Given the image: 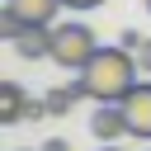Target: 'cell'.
Returning a JSON list of instances; mask_svg holds the SVG:
<instances>
[{"label":"cell","instance_id":"9","mask_svg":"<svg viewBox=\"0 0 151 151\" xmlns=\"http://www.w3.org/2000/svg\"><path fill=\"white\" fill-rule=\"evenodd\" d=\"M24 28H28V24H24V19L14 14V9H5V5H0V38H5V42H14V38H19Z\"/></svg>","mask_w":151,"mask_h":151},{"label":"cell","instance_id":"12","mask_svg":"<svg viewBox=\"0 0 151 151\" xmlns=\"http://www.w3.org/2000/svg\"><path fill=\"white\" fill-rule=\"evenodd\" d=\"M38 151H71V142H66V137H47Z\"/></svg>","mask_w":151,"mask_h":151},{"label":"cell","instance_id":"4","mask_svg":"<svg viewBox=\"0 0 151 151\" xmlns=\"http://www.w3.org/2000/svg\"><path fill=\"white\" fill-rule=\"evenodd\" d=\"M90 132L99 137V146H104V142L132 137V132H127V118H123V104H99V109L90 113Z\"/></svg>","mask_w":151,"mask_h":151},{"label":"cell","instance_id":"14","mask_svg":"<svg viewBox=\"0 0 151 151\" xmlns=\"http://www.w3.org/2000/svg\"><path fill=\"white\" fill-rule=\"evenodd\" d=\"M99 151H123V146H118V142H104V146H99Z\"/></svg>","mask_w":151,"mask_h":151},{"label":"cell","instance_id":"11","mask_svg":"<svg viewBox=\"0 0 151 151\" xmlns=\"http://www.w3.org/2000/svg\"><path fill=\"white\" fill-rule=\"evenodd\" d=\"M137 66H142V76H151V38H142V47H137Z\"/></svg>","mask_w":151,"mask_h":151},{"label":"cell","instance_id":"13","mask_svg":"<svg viewBox=\"0 0 151 151\" xmlns=\"http://www.w3.org/2000/svg\"><path fill=\"white\" fill-rule=\"evenodd\" d=\"M71 9H94V5H104V0H66Z\"/></svg>","mask_w":151,"mask_h":151},{"label":"cell","instance_id":"16","mask_svg":"<svg viewBox=\"0 0 151 151\" xmlns=\"http://www.w3.org/2000/svg\"><path fill=\"white\" fill-rule=\"evenodd\" d=\"M146 9H151V0H146Z\"/></svg>","mask_w":151,"mask_h":151},{"label":"cell","instance_id":"5","mask_svg":"<svg viewBox=\"0 0 151 151\" xmlns=\"http://www.w3.org/2000/svg\"><path fill=\"white\" fill-rule=\"evenodd\" d=\"M14 52H19L24 61H42V57H52V28H47V24L24 28V33L14 38Z\"/></svg>","mask_w":151,"mask_h":151},{"label":"cell","instance_id":"1","mask_svg":"<svg viewBox=\"0 0 151 151\" xmlns=\"http://www.w3.org/2000/svg\"><path fill=\"white\" fill-rule=\"evenodd\" d=\"M80 85H85V99L94 104H123L132 94V85L142 80V66H137V52L127 47H99L90 57L85 71H76Z\"/></svg>","mask_w":151,"mask_h":151},{"label":"cell","instance_id":"15","mask_svg":"<svg viewBox=\"0 0 151 151\" xmlns=\"http://www.w3.org/2000/svg\"><path fill=\"white\" fill-rule=\"evenodd\" d=\"M19 151H28V146H19Z\"/></svg>","mask_w":151,"mask_h":151},{"label":"cell","instance_id":"6","mask_svg":"<svg viewBox=\"0 0 151 151\" xmlns=\"http://www.w3.org/2000/svg\"><path fill=\"white\" fill-rule=\"evenodd\" d=\"M5 9H14L28 28L33 24H47L52 28V19H57V9H66V0H5Z\"/></svg>","mask_w":151,"mask_h":151},{"label":"cell","instance_id":"7","mask_svg":"<svg viewBox=\"0 0 151 151\" xmlns=\"http://www.w3.org/2000/svg\"><path fill=\"white\" fill-rule=\"evenodd\" d=\"M76 99H85V85H80V80H71V85H61V90H47V94H42V104H47V113H52V118L71 113V109H76Z\"/></svg>","mask_w":151,"mask_h":151},{"label":"cell","instance_id":"8","mask_svg":"<svg viewBox=\"0 0 151 151\" xmlns=\"http://www.w3.org/2000/svg\"><path fill=\"white\" fill-rule=\"evenodd\" d=\"M24 104H28V94L14 80H5L0 85V123H24Z\"/></svg>","mask_w":151,"mask_h":151},{"label":"cell","instance_id":"2","mask_svg":"<svg viewBox=\"0 0 151 151\" xmlns=\"http://www.w3.org/2000/svg\"><path fill=\"white\" fill-rule=\"evenodd\" d=\"M94 52H99L94 28H85V24H52V57L47 61H57L61 71H85Z\"/></svg>","mask_w":151,"mask_h":151},{"label":"cell","instance_id":"10","mask_svg":"<svg viewBox=\"0 0 151 151\" xmlns=\"http://www.w3.org/2000/svg\"><path fill=\"white\" fill-rule=\"evenodd\" d=\"M33 118H47V104L42 99H28L24 104V123H33Z\"/></svg>","mask_w":151,"mask_h":151},{"label":"cell","instance_id":"3","mask_svg":"<svg viewBox=\"0 0 151 151\" xmlns=\"http://www.w3.org/2000/svg\"><path fill=\"white\" fill-rule=\"evenodd\" d=\"M123 118H127V132L151 142V80H137L132 94L123 99Z\"/></svg>","mask_w":151,"mask_h":151}]
</instances>
